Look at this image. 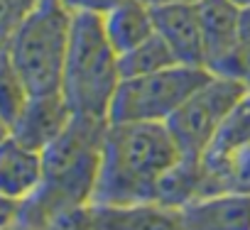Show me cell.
<instances>
[{
    "instance_id": "cell-1",
    "label": "cell",
    "mask_w": 250,
    "mask_h": 230,
    "mask_svg": "<svg viewBox=\"0 0 250 230\" xmlns=\"http://www.w3.org/2000/svg\"><path fill=\"white\" fill-rule=\"evenodd\" d=\"M179 157L165 123H108L91 206L157 201L160 181Z\"/></svg>"
},
{
    "instance_id": "cell-2",
    "label": "cell",
    "mask_w": 250,
    "mask_h": 230,
    "mask_svg": "<svg viewBox=\"0 0 250 230\" xmlns=\"http://www.w3.org/2000/svg\"><path fill=\"white\" fill-rule=\"evenodd\" d=\"M105 128L108 120L103 118L74 115L59 140L42 152L44 184L27 203L37 206L44 223L59 213L91 206L101 169Z\"/></svg>"
},
{
    "instance_id": "cell-3",
    "label": "cell",
    "mask_w": 250,
    "mask_h": 230,
    "mask_svg": "<svg viewBox=\"0 0 250 230\" xmlns=\"http://www.w3.org/2000/svg\"><path fill=\"white\" fill-rule=\"evenodd\" d=\"M120 81V54L110 44L103 20L98 15H74L62 81V96L74 115L108 120Z\"/></svg>"
},
{
    "instance_id": "cell-4",
    "label": "cell",
    "mask_w": 250,
    "mask_h": 230,
    "mask_svg": "<svg viewBox=\"0 0 250 230\" xmlns=\"http://www.w3.org/2000/svg\"><path fill=\"white\" fill-rule=\"evenodd\" d=\"M74 13L62 0H37L8 42V54L32 96L62 93Z\"/></svg>"
},
{
    "instance_id": "cell-5",
    "label": "cell",
    "mask_w": 250,
    "mask_h": 230,
    "mask_svg": "<svg viewBox=\"0 0 250 230\" xmlns=\"http://www.w3.org/2000/svg\"><path fill=\"white\" fill-rule=\"evenodd\" d=\"M208 78L211 71L206 66L184 64L123 78L108 110V123H167L174 110Z\"/></svg>"
},
{
    "instance_id": "cell-6",
    "label": "cell",
    "mask_w": 250,
    "mask_h": 230,
    "mask_svg": "<svg viewBox=\"0 0 250 230\" xmlns=\"http://www.w3.org/2000/svg\"><path fill=\"white\" fill-rule=\"evenodd\" d=\"M245 91L248 88L243 83L211 74V78L206 83H201L174 110V115L165 125L172 133L182 157H191V159L204 157V152L211 145L223 118Z\"/></svg>"
},
{
    "instance_id": "cell-7",
    "label": "cell",
    "mask_w": 250,
    "mask_h": 230,
    "mask_svg": "<svg viewBox=\"0 0 250 230\" xmlns=\"http://www.w3.org/2000/svg\"><path fill=\"white\" fill-rule=\"evenodd\" d=\"M248 147H250V88L228 110V115L223 118L221 128L216 130L211 145L201 157L204 174H206V193H216L226 189V176L230 164Z\"/></svg>"
},
{
    "instance_id": "cell-8",
    "label": "cell",
    "mask_w": 250,
    "mask_h": 230,
    "mask_svg": "<svg viewBox=\"0 0 250 230\" xmlns=\"http://www.w3.org/2000/svg\"><path fill=\"white\" fill-rule=\"evenodd\" d=\"M184 230H250V191H216L179 208Z\"/></svg>"
},
{
    "instance_id": "cell-9",
    "label": "cell",
    "mask_w": 250,
    "mask_h": 230,
    "mask_svg": "<svg viewBox=\"0 0 250 230\" xmlns=\"http://www.w3.org/2000/svg\"><path fill=\"white\" fill-rule=\"evenodd\" d=\"M71 118H74V110L69 108L62 93L32 96L25 110L20 113V118L15 120V125L10 128V135L18 137L22 145L44 152L69 128Z\"/></svg>"
},
{
    "instance_id": "cell-10",
    "label": "cell",
    "mask_w": 250,
    "mask_h": 230,
    "mask_svg": "<svg viewBox=\"0 0 250 230\" xmlns=\"http://www.w3.org/2000/svg\"><path fill=\"white\" fill-rule=\"evenodd\" d=\"M152 15H155V32L167 42L179 64L206 66V47H204L196 3L152 8Z\"/></svg>"
},
{
    "instance_id": "cell-11",
    "label": "cell",
    "mask_w": 250,
    "mask_h": 230,
    "mask_svg": "<svg viewBox=\"0 0 250 230\" xmlns=\"http://www.w3.org/2000/svg\"><path fill=\"white\" fill-rule=\"evenodd\" d=\"M44 184V154L8 135L0 140V196L27 203Z\"/></svg>"
},
{
    "instance_id": "cell-12",
    "label": "cell",
    "mask_w": 250,
    "mask_h": 230,
    "mask_svg": "<svg viewBox=\"0 0 250 230\" xmlns=\"http://www.w3.org/2000/svg\"><path fill=\"white\" fill-rule=\"evenodd\" d=\"M93 230H184L179 208L147 201L128 206H88Z\"/></svg>"
},
{
    "instance_id": "cell-13",
    "label": "cell",
    "mask_w": 250,
    "mask_h": 230,
    "mask_svg": "<svg viewBox=\"0 0 250 230\" xmlns=\"http://www.w3.org/2000/svg\"><path fill=\"white\" fill-rule=\"evenodd\" d=\"M196 10L208 69L243 39V8H238L233 0H199Z\"/></svg>"
},
{
    "instance_id": "cell-14",
    "label": "cell",
    "mask_w": 250,
    "mask_h": 230,
    "mask_svg": "<svg viewBox=\"0 0 250 230\" xmlns=\"http://www.w3.org/2000/svg\"><path fill=\"white\" fill-rule=\"evenodd\" d=\"M103 30L118 54L135 49L155 35V15L143 0H123L103 18Z\"/></svg>"
},
{
    "instance_id": "cell-15",
    "label": "cell",
    "mask_w": 250,
    "mask_h": 230,
    "mask_svg": "<svg viewBox=\"0 0 250 230\" xmlns=\"http://www.w3.org/2000/svg\"><path fill=\"white\" fill-rule=\"evenodd\" d=\"M177 57L174 52L167 47V42L155 32L147 42L138 44L135 49L120 54V74L123 78H133V76H145V74H155L169 66H177Z\"/></svg>"
},
{
    "instance_id": "cell-16",
    "label": "cell",
    "mask_w": 250,
    "mask_h": 230,
    "mask_svg": "<svg viewBox=\"0 0 250 230\" xmlns=\"http://www.w3.org/2000/svg\"><path fill=\"white\" fill-rule=\"evenodd\" d=\"M30 98L32 93L15 69L8 49H0V118L8 123V128L15 125Z\"/></svg>"
},
{
    "instance_id": "cell-17",
    "label": "cell",
    "mask_w": 250,
    "mask_h": 230,
    "mask_svg": "<svg viewBox=\"0 0 250 230\" xmlns=\"http://www.w3.org/2000/svg\"><path fill=\"white\" fill-rule=\"evenodd\" d=\"M208 71L216 76L233 78V81L243 83L245 88H250V39L243 37L228 54H223L218 61H213L208 66Z\"/></svg>"
},
{
    "instance_id": "cell-18",
    "label": "cell",
    "mask_w": 250,
    "mask_h": 230,
    "mask_svg": "<svg viewBox=\"0 0 250 230\" xmlns=\"http://www.w3.org/2000/svg\"><path fill=\"white\" fill-rule=\"evenodd\" d=\"M37 0H0V49H5Z\"/></svg>"
},
{
    "instance_id": "cell-19",
    "label": "cell",
    "mask_w": 250,
    "mask_h": 230,
    "mask_svg": "<svg viewBox=\"0 0 250 230\" xmlns=\"http://www.w3.org/2000/svg\"><path fill=\"white\" fill-rule=\"evenodd\" d=\"M62 3L74 15H98V18H103L118 3H123V0H62Z\"/></svg>"
},
{
    "instance_id": "cell-20",
    "label": "cell",
    "mask_w": 250,
    "mask_h": 230,
    "mask_svg": "<svg viewBox=\"0 0 250 230\" xmlns=\"http://www.w3.org/2000/svg\"><path fill=\"white\" fill-rule=\"evenodd\" d=\"M22 208H25V203L0 196V230H10L22 218Z\"/></svg>"
},
{
    "instance_id": "cell-21",
    "label": "cell",
    "mask_w": 250,
    "mask_h": 230,
    "mask_svg": "<svg viewBox=\"0 0 250 230\" xmlns=\"http://www.w3.org/2000/svg\"><path fill=\"white\" fill-rule=\"evenodd\" d=\"M147 8H165V5H177V3H199V0H143Z\"/></svg>"
},
{
    "instance_id": "cell-22",
    "label": "cell",
    "mask_w": 250,
    "mask_h": 230,
    "mask_svg": "<svg viewBox=\"0 0 250 230\" xmlns=\"http://www.w3.org/2000/svg\"><path fill=\"white\" fill-rule=\"evenodd\" d=\"M243 37L250 39V8L243 10Z\"/></svg>"
},
{
    "instance_id": "cell-23",
    "label": "cell",
    "mask_w": 250,
    "mask_h": 230,
    "mask_svg": "<svg viewBox=\"0 0 250 230\" xmlns=\"http://www.w3.org/2000/svg\"><path fill=\"white\" fill-rule=\"evenodd\" d=\"M10 230H40V228H37L35 223H25V220L20 218V220H18V223H15V225H13Z\"/></svg>"
},
{
    "instance_id": "cell-24",
    "label": "cell",
    "mask_w": 250,
    "mask_h": 230,
    "mask_svg": "<svg viewBox=\"0 0 250 230\" xmlns=\"http://www.w3.org/2000/svg\"><path fill=\"white\" fill-rule=\"evenodd\" d=\"M8 135H10V128H8V123L3 118H0V140H5Z\"/></svg>"
},
{
    "instance_id": "cell-25",
    "label": "cell",
    "mask_w": 250,
    "mask_h": 230,
    "mask_svg": "<svg viewBox=\"0 0 250 230\" xmlns=\"http://www.w3.org/2000/svg\"><path fill=\"white\" fill-rule=\"evenodd\" d=\"M233 3H235L238 8H243V10H245V8H250V0H233Z\"/></svg>"
}]
</instances>
